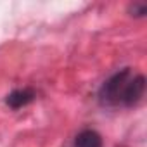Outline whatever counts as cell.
<instances>
[{"label":"cell","mask_w":147,"mask_h":147,"mask_svg":"<svg viewBox=\"0 0 147 147\" xmlns=\"http://www.w3.org/2000/svg\"><path fill=\"white\" fill-rule=\"evenodd\" d=\"M75 147H102V137L95 130H82L75 138Z\"/></svg>","instance_id":"cell-4"},{"label":"cell","mask_w":147,"mask_h":147,"mask_svg":"<svg viewBox=\"0 0 147 147\" xmlns=\"http://www.w3.org/2000/svg\"><path fill=\"white\" fill-rule=\"evenodd\" d=\"M33 99H35V92L30 90V88H24V90H14L12 94H9L7 99H5V102L12 109H19V107L30 104Z\"/></svg>","instance_id":"cell-3"},{"label":"cell","mask_w":147,"mask_h":147,"mask_svg":"<svg viewBox=\"0 0 147 147\" xmlns=\"http://www.w3.org/2000/svg\"><path fill=\"white\" fill-rule=\"evenodd\" d=\"M130 11L133 12L131 16H137V18H140V16H144L145 12H147V7H145V4H133V5H130Z\"/></svg>","instance_id":"cell-5"},{"label":"cell","mask_w":147,"mask_h":147,"mask_svg":"<svg viewBox=\"0 0 147 147\" xmlns=\"http://www.w3.org/2000/svg\"><path fill=\"white\" fill-rule=\"evenodd\" d=\"M145 94V78L142 75H133L128 78L125 88H123V95H121V106L131 107L135 104L140 102V99Z\"/></svg>","instance_id":"cell-2"},{"label":"cell","mask_w":147,"mask_h":147,"mask_svg":"<svg viewBox=\"0 0 147 147\" xmlns=\"http://www.w3.org/2000/svg\"><path fill=\"white\" fill-rule=\"evenodd\" d=\"M131 76V71L130 67H125L114 75L111 78H107L104 82V85L99 90V102L102 106H121V95H123V88L128 82V78Z\"/></svg>","instance_id":"cell-1"}]
</instances>
